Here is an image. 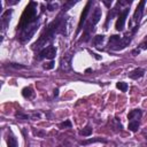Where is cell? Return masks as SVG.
Here are the masks:
<instances>
[{
  "mask_svg": "<svg viewBox=\"0 0 147 147\" xmlns=\"http://www.w3.org/2000/svg\"><path fill=\"white\" fill-rule=\"evenodd\" d=\"M61 23H62V18L57 17L55 21H53L42 32V34L39 37V39L32 45V49H39L41 47H44L48 41H51L54 37V34L56 32H60L61 30Z\"/></svg>",
  "mask_w": 147,
  "mask_h": 147,
  "instance_id": "6da1fadb",
  "label": "cell"
},
{
  "mask_svg": "<svg viewBox=\"0 0 147 147\" xmlns=\"http://www.w3.org/2000/svg\"><path fill=\"white\" fill-rule=\"evenodd\" d=\"M34 22H37V3L31 1L24 9V11L21 16L20 23L17 25V29L24 30L28 26H30L31 24H33Z\"/></svg>",
  "mask_w": 147,
  "mask_h": 147,
  "instance_id": "7a4b0ae2",
  "label": "cell"
},
{
  "mask_svg": "<svg viewBox=\"0 0 147 147\" xmlns=\"http://www.w3.org/2000/svg\"><path fill=\"white\" fill-rule=\"evenodd\" d=\"M131 41V38L125 36L123 38H119V36L117 34H114L109 38V42H108V47L109 49H113V51H119V49H123L125 48Z\"/></svg>",
  "mask_w": 147,
  "mask_h": 147,
  "instance_id": "3957f363",
  "label": "cell"
},
{
  "mask_svg": "<svg viewBox=\"0 0 147 147\" xmlns=\"http://www.w3.org/2000/svg\"><path fill=\"white\" fill-rule=\"evenodd\" d=\"M55 55H56V48H55L54 46H52V45H51V46L45 47V48L39 53L38 60H41V59H44V57L52 60V59H54V57H55Z\"/></svg>",
  "mask_w": 147,
  "mask_h": 147,
  "instance_id": "277c9868",
  "label": "cell"
},
{
  "mask_svg": "<svg viewBox=\"0 0 147 147\" xmlns=\"http://www.w3.org/2000/svg\"><path fill=\"white\" fill-rule=\"evenodd\" d=\"M37 28H38V23H37V22H34L33 24H31V25H30V26H28L26 29L22 30V32H21V40H22V41L29 40V39L31 38V36L36 32Z\"/></svg>",
  "mask_w": 147,
  "mask_h": 147,
  "instance_id": "5b68a950",
  "label": "cell"
},
{
  "mask_svg": "<svg viewBox=\"0 0 147 147\" xmlns=\"http://www.w3.org/2000/svg\"><path fill=\"white\" fill-rule=\"evenodd\" d=\"M127 13H129V8H125L118 16L117 21H116V30L117 31H122L124 29V25H125V20H126V16H127Z\"/></svg>",
  "mask_w": 147,
  "mask_h": 147,
  "instance_id": "8992f818",
  "label": "cell"
},
{
  "mask_svg": "<svg viewBox=\"0 0 147 147\" xmlns=\"http://www.w3.org/2000/svg\"><path fill=\"white\" fill-rule=\"evenodd\" d=\"M91 5H92V1H88V2L86 3L85 8H84V10H83V13H82V15H80L79 23H78V29H77V32H79V31L82 30V26H83V24L85 23L86 17H87V14H88V11H90V7H91Z\"/></svg>",
  "mask_w": 147,
  "mask_h": 147,
  "instance_id": "52a82bcc",
  "label": "cell"
},
{
  "mask_svg": "<svg viewBox=\"0 0 147 147\" xmlns=\"http://www.w3.org/2000/svg\"><path fill=\"white\" fill-rule=\"evenodd\" d=\"M145 1H140L136 8V11H134V15H133V21L136 23H139L140 20H141V16H142V11H144V7H145Z\"/></svg>",
  "mask_w": 147,
  "mask_h": 147,
  "instance_id": "ba28073f",
  "label": "cell"
},
{
  "mask_svg": "<svg viewBox=\"0 0 147 147\" xmlns=\"http://www.w3.org/2000/svg\"><path fill=\"white\" fill-rule=\"evenodd\" d=\"M144 75H145V70L141 69V68H137V69L132 70L129 74V77L132 78V79H138V78H141Z\"/></svg>",
  "mask_w": 147,
  "mask_h": 147,
  "instance_id": "9c48e42d",
  "label": "cell"
},
{
  "mask_svg": "<svg viewBox=\"0 0 147 147\" xmlns=\"http://www.w3.org/2000/svg\"><path fill=\"white\" fill-rule=\"evenodd\" d=\"M70 63H71V55L70 54H65L62 57V60H61V67H62V69L68 70L70 68Z\"/></svg>",
  "mask_w": 147,
  "mask_h": 147,
  "instance_id": "30bf717a",
  "label": "cell"
},
{
  "mask_svg": "<svg viewBox=\"0 0 147 147\" xmlns=\"http://www.w3.org/2000/svg\"><path fill=\"white\" fill-rule=\"evenodd\" d=\"M141 115H142V113H141L140 109H133V110H131L129 113L127 118L131 119V121H137V119H139L141 117Z\"/></svg>",
  "mask_w": 147,
  "mask_h": 147,
  "instance_id": "8fae6325",
  "label": "cell"
},
{
  "mask_svg": "<svg viewBox=\"0 0 147 147\" xmlns=\"http://www.w3.org/2000/svg\"><path fill=\"white\" fill-rule=\"evenodd\" d=\"M7 145H8V147H18L17 140H16V138H15L13 134H9V136H8Z\"/></svg>",
  "mask_w": 147,
  "mask_h": 147,
  "instance_id": "7c38bea8",
  "label": "cell"
},
{
  "mask_svg": "<svg viewBox=\"0 0 147 147\" xmlns=\"http://www.w3.org/2000/svg\"><path fill=\"white\" fill-rule=\"evenodd\" d=\"M91 133H92V126L91 125H86L83 130H80V132H79V134L80 136H83V137H88V136H91Z\"/></svg>",
  "mask_w": 147,
  "mask_h": 147,
  "instance_id": "4fadbf2b",
  "label": "cell"
},
{
  "mask_svg": "<svg viewBox=\"0 0 147 147\" xmlns=\"http://www.w3.org/2000/svg\"><path fill=\"white\" fill-rule=\"evenodd\" d=\"M98 141L107 142V140H106V139H102V138H93V139H87V140L80 141V145H88V144H92V142H98Z\"/></svg>",
  "mask_w": 147,
  "mask_h": 147,
  "instance_id": "5bb4252c",
  "label": "cell"
},
{
  "mask_svg": "<svg viewBox=\"0 0 147 147\" xmlns=\"http://www.w3.org/2000/svg\"><path fill=\"white\" fill-rule=\"evenodd\" d=\"M22 95L24 96V98H31L32 95H33V91H32V88L31 87H24L23 90H22Z\"/></svg>",
  "mask_w": 147,
  "mask_h": 147,
  "instance_id": "9a60e30c",
  "label": "cell"
},
{
  "mask_svg": "<svg viewBox=\"0 0 147 147\" xmlns=\"http://www.w3.org/2000/svg\"><path fill=\"white\" fill-rule=\"evenodd\" d=\"M139 127V122L138 121H131L129 123V130L132 131V132H136Z\"/></svg>",
  "mask_w": 147,
  "mask_h": 147,
  "instance_id": "2e32d148",
  "label": "cell"
},
{
  "mask_svg": "<svg viewBox=\"0 0 147 147\" xmlns=\"http://www.w3.org/2000/svg\"><path fill=\"white\" fill-rule=\"evenodd\" d=\"M103 39H105V36H102V34H98V36H95V37H94L93 42H94V45H95L96 47H99V46L102 44Z\"/></svg>",
  "mask_w": 147,
  "mask_h": 147,
  "instance_id": "e0dca14e",
  "label": "cell"
},
{
  "mask_svg": "<svg viewBox=\"0 0 147 147\" xmlns=\"http://www.w3.org/2000/svg\"><path fill=\"white\" fill-rule=\"evenodd\" d=\"M116 87H117L118 90H121L122 92H126V91H127V84L124 83V82H118V83L116 84Z\"/></svg>",
  "mask_w": 147,
  "mask_h": 147,
  "instance_id": "ac0fdd59",
  "label": "cell"
},
{
  "mask_svg": "<svg viewBox=\"0 0 147 147\" xmlns=\"http://www.w3.org/2000/svg\"><path fill=\"white\" fill-rule=\"evenodd\" d=\"M71 127V122L70 121H64L59 124V129H70Z\"/></svg>",
  "mask_w": 147,
  "mask_h": 147,
  "instance_id": "d6986e66",
  "label": "cell"
},
{
  "mask_svg": "<svg viewBox=\"0 0 147 147\" xmlns=\"http://www.w3.org/2000/svg\"><path fill=\"white\" fill-rule=\"evenodd\" d=\"M53 68H54V62L53 61L47 62L46 64H44V69H46V70H49V69H53Z\"/></svg>",
  "mask_w": 147,
  "mask_h": 147,
  "instance_id": "ffe728a7",
  "label": "cell"
},
{
  "mask_svg": "<svg viewBox=\"0 0 147 147\" xmlns=\"http://www.w3.org/2000/svg\"><path fill=\"white\" fill-rule=\"evenodd\" d=\"M15 116L18 117V118H22V119H28V118H29L28 115H25V114H21V113H16Z\"/></svg>",
  "mask_w": 147,
  "mask_h": 147,
  "instance_id": "44dd1931",
  "label": "cell"
},
{
  "mask_svg": "<svg viewBox=\"0 0 147 147\" xmlns=\"http://www.w3.org/2000/svg\"><path fill=\"white\" fill-rule=\"evenodd\" d=\"M55 8H57V5H56V3H48V5H47V9L51 10V11L54 10Z\"/></svg>",
  "mask_w": 147,
  "mask_h": 147,
  "instance_id": "7402d4cb",
  "label": "cell"
},
{
  "mask_svg": "<svg viewBox=\"0 0 147 147\" xmlns=\"http://www.w3.org/2000/svg\"><path fill=\"white\" fill-rule=\"evenodd\" d=\"M10 65H11V67H14V68H21V69H23V68H25L24 65H20V64H16V63H11Z\"/></svg>",
  "mask_w": 147,
  "mask_h": 147,
  "instance_id": "603a6c76",
  "label": "cell"
},
{
  "mask_svg": "<svg viewBox=\"0 0 147 147\" xmlns=\"http://www.w3.org/2000/svg\"><path fill=\"white\" fill-rule=\"evenodd\" d=\"M34 134H37V136H41V137H44L46 133L45 132H39V131H34Z\"/></svg>",
  "mask_w": 147,
  "mask_h": 147,
  "instance_id": "cb8c5ba5",
  "label": "cell"
},
{
  "mask_svg": "<svg viewBox=\"0 0 147 147\" xmlns=\"http://www.w3.org/2000/svg\"><path fill=\"white\" fill-rule=\"evenodd\" d=\"M54 95H55V96H57V95H59V90H57V88H55V90H54Z\"/></svg>",
  "mask_w": 147,
  "mask_h": 147,
  "instance_id": "d4e9b609",
  "label": "cell"
},
{
  "mask_svg": "<svg viewBox=\"0 0 147 147\" xmlns=\"http://www.w3.org/2000/svg\"><path fill=\"white\" fill-rule=\"evenodd\" d=\"M141 46H142V48H147V42L144 44V45H141Z\"/></svg>",
  "mask_w": 147,
  "mask_h": 147,
  "instance_id": "484cf974",
  "label": "cell"
}]
</instances>
